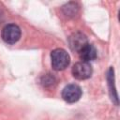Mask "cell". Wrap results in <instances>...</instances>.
<instances>
[{"instance_id": "7", "label": "cell", "mask_w": 120, "mask_h": 120, "mask_svg": "<svg viewBox=\"0 0 120 120\" xmlns=\"http://www.w3.org/2000/svg\"><path fill=\"white\" fill-rule=\"evenodd\" d=\"M107 81H108V85H109V90H110V96L112 100L114 101V103L117 105L118 104V98L116 94V90L114 87V76H113V68H110L108 74H107Z\"/></svg>"}, {"instance_id": "8", "label": "cell", "mask_w": 120, "mask_h": 120, "mask_svg": "<svg viewBox=\"0 0 120 120\" xmlns=\"http://www.w3.org/2000/svg\"><path fill=\"white\" fill-rule=\"evenodd\" d=\"M1 19H2V14H1V11H0V21H1Z\"/></svg>"}, {"instance_id": "5", "label": "cell", "mask_w": 120, "mask_h": 120, "mask_svg": "<svg viewBox=\"0 0 120 120\" xmlns=\"http://www.w3.org/2000/svg\"><path fill=\"white\" fill-rule=\"evenodd\" d=\"M88 43L86 37L82 34V33H75L73 35H71L68 38V44L69 47L72 51L77 52L79 53V52Z\"/></svg>"}, {"instance_id": "3", "label": "cell", "mask_w": 120, "mask_h": 120, "mask_svg": "<svg viewBox=\"0 0 120 120\" xmlns=\"http://www.w3.org/2000/svg\"><path fill=\"white\" fill-rule=\"evenodd\" d=\"M93 72L92 66L88 62L81 61L76 63L72 68V74L78 80H86L91 77Z\"/></svg>"}, {"instance_id": "6", "label": "cell", "mask_w": 120, "mask_h": 120, "mask_svg": "<svg viewBox=\"0 0 120 120\" xmlns=\"http://www.w3.org/2000/svg\"><path fill=\"white\" fill-rule=\"evenodd\" d=\"M79 55L82 59V61L84 62H88L95 60L97 58V50L96 48L92 45L87 43L80 52H79Z\"/></svg>"}, {"instance_id": "1", "label": "cell", "mask_w": 120, "mask_h": 120, "mask_svg": "<svg viewBox=\"0 0 120 120\" xmlns=\"http://www.w3.org/2000/svg\"><path fill=\"white\" fill-rule=\"evenodd\" d=\"M69 55L68 53L61 48L53 50L51 53V63L54 70H63L69 65Z\"/></svg>"}, {"instance_id": "2", "label": "cell", "mask_w": 120, "mask_h": 120, "mask_svg": "<svg viewBox=\"0 0 120 120\" xmlns=\"http://www.w3.org/2000/svg\"><path fill=\"white\" fill-rule=\"evenodd\" d=\"M1 37L6 43L14 44L21 38V29L18 25L14 23L7 24L2 30Z\"/></svg>"}, {"instance_id": "4", "label": "cell", "mask_w": 120, "mask_h": 120, "mask_svg": "<svg viewBox=\"0 0 120 120\" xmlns=\"http://www.w3.org/2000/svg\"><path fill=\"white\" fill-rule=\"evenodd\" d=\"M82 89L77 84H68L62 91V98L68 103H74L82 97Z\"/></svg>"}]
</instances>
